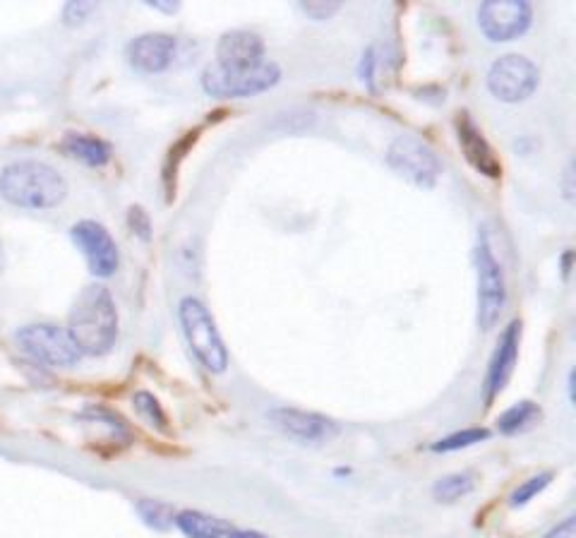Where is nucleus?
<instances>
[{"label": "nucleus", "mask_w": 576, "mask_h": 538, "mask_svg": "<svg viewBox=\"0 0 576 538\" xmlns=\"http://www.w3.org/2000/svg\"><path fill=\"white\" fill-rule=\"evenodd\" d=\"M456 137H459L461 152H464L466 161L473 166V169L488 178L500 176L502 173L500 159L495 157V152H492L488 140H485L483 133L478 130V125L471 121L468 113H461V116L456 118Z\"/></svg>", "instance_id": "15"}, {"label": "nucleus", "mask_w": 576, "mask_h": 538, "mask_svg": "<svg viewBox=\"0 0 576 538\" xmlns=\"http://www.w3.org/2000/svg\"><path fill=\"white\" fill-rule=\"evenodd\" d=\"M226 538H269L260 534V531H250V529H231Z\"/></svg>", "instance_id": "29"}, {"label": "nucleus", "mask_w": 576, "mask_h": 538, "mask_svg": "<svg viewBox=\"0 0 576 538\" xmlns=\"http://www.w3.org/2000/svg\"><path fill=\"white\" fill-rule=\"evenodd\" d=\"M569 267H572V253L564 255V277H569Z\"/></svg>", "instance_id": "31"}, {"label": "nucleus", "mask_w": 576, "mask_h": 538, "mask_svg": "<svg viewBox=\"0 0 576 538\" xmlns=\"http://www.w3.org/2000/svg\"><path fill=\"white\" fill-rule=\"evenodd\" d=\"M17 346L22 354L46 368H72L80 363V351L72 344L68 330L51 325V322H36L24 325L17 332Z\"/></svg>", "instance_id": "5"}, {"label": "nucleus", "mask_w": 576, "mask_h": 538, "mask_svg": "<svg viewBox=\"0 0 576 538\" xmlns=\"http://www.w3.org/2000/svg\"><path fill=\"white\" fill-rule=\"evenodd\" d=\"M132 404H135L137 414H140L144 421L149 423V426L161 430V433H166L168 430V418L164 414V409H161L159 399L154 397V394L149 392H135L132 394Z\"/></svg>", "instance_id": "21"}, {"label": "nucleus", "mask_w": 576, "mask_h": 538, "mask_svg": "<svg viewBox=\"0 0 576 538\" xmlns=\"http://www.w3.org/2000/svg\"><path fill=\"white\" fill-rule=\"evenodd\" d=\"M173 524L188 538H226L228 531H231V526L224 519L209 517V514L197 510L178 512Z\"/></svg>", "instance_id": "17"}, {"label": "nucleus", "mask_w": 576, "mask_h": 538, "mask_svg": "<svg viewBox=\"0 0 576 538\" xmlns=\"http://www.w3.org/2000/svg\"><path fill=\"white\" fill-rule=\"evenodd\" d=\"M387 164L418 188H435L442 173L435 149L416 135H396L387 149Z\"/></svg>", "instance_id": "6"}, {"label": "nucleus", "mask_w": 576, "mask_h": 538, "mask_svg": "<svg viewBox=\"0 0 576 538\" xmlns=\"http://www.w3.org/2000/svg\"><path fill=\"white\" fill-rule=\"evenodd\" d=\"M533 10L526 0H488L478 8L480 32L490 41H514L531 27Z\"/></svg>", "instance_id": "10"}, {"label": "nucleus", "mask_w": 576, "mask_h": 538, "mask_svg": "<svg viewBox=\"0 0 576 538\" xmlns=\"http://www.w3.org/2000/svg\"><path fill=\"white\" fill-rule=\"evenodd\" d=\"M82 416L89 418V421H94V423H104V426L111 430L116 438H125V440L130 438V430H128V426H125V421L118 414H113L111 409H104V406L92 404L82 411Z\"/></svg>", "instance_id": "23"}, {"label": "nucleus", "mask_w": 576, "mask_h": 538, "mask_svg": "<svg viewBox=\"0 0 576 538\" xmlns=\"http://www.w3.org/2000/svg\"><path fill=\"white\" fill-rule=\"evenodd\" d=\"M128 224L135 236H140L142 241H149L152 238V221H149L147 212L142 207H130L128 214Z\"/></svg>", "instance_id": "27"}, {"label": "nucleus", "mask_w": 576, "mask_h": 538, "mask_svg": "<svg viewBox=\"0 0 576 538\" xmlns=\"http://www.w3.org/2000/svg\"><path fill=\"white\" fill-rule=\"evenodd\" d=\"M519 342H521V322H509L507 330L502 332L500 344H497L495 354H492L488 375H485V402L500 394L507 387L509 378H512L516 356H519Z\"/></svg>", "instance_id": "14"}, {"label": "nucleus", "mask_w": 576, "mask_h": 538, "mask_svg": "<svg viewBox=\"0 0 576 538\" xmlns=\"http://www.w3.org/2000/svg\"><path fill=\"white\" fill-rule=\"evenodd\" d=\"M267 418L276 430L300 442H327L336 435L334 421H329L327 416L312 414V411L279 406V409L269 411Z\"/></svg>", "instance_id": "11"}, {"label": "nucleus", "mask_w": 576, "mask_h": 538, "mask_svg": "<svg viewBox=\"0 0 576 538\" xmlns=\"http://www.w3.org/2000/svg\"><path fill=\"white\" fill-rule=\"evenodd\" d=\"M137 514H140L142 522L154 531L171 529L173 522H176V512H173V507L161 500H140L137 502Z\"/></svg>", "instance_id": "19"}, {"label": "nucleus", "mask_w": 576, "mask_h": 538, "mask_svg": "<svg viewBox=\"0 0 576 538\" xmlns=\"http://www.w3.org/2000/svg\"><path fill=\"white\" fill-rule=\"evenodd\" d=\"M538 68L519 53L497 58L488 73V89L495 99L504 104H519L531 97L538 87Z\"/></svg>", "instance_id": "8"}, {"label": "nucleus", "mask_w": 576, "mask_h": 538, "mask_svg": "<svg viewBox=\"0 0 576 538\" xmlns=\"http://www.w3.org/2000/svg\"><path fill=\"white\" fill-rule=\"evenodd\" d=\"M149 5H152L154 10H164V13H176V10L180 8L178 3H173V5L171 3H149Z\"/></svg>", "instance_id": "30"}, {"label": "nucleus", "mask_w": 576, "mask_h": 538, "mask_svg": "<svg viewBox=\"0 0 576 538\" xmlns=\"http://www.w3.org/2000/svg\"><path fill=\"white\" fill-rule=\"evenodd\" d=\"M0 197L20 209H53L68 197V183L46 161L20 159L0 171Z\"/></svg>", "instance_id": "2"}, {"label": "nucleus", "mask_w": 576, "mask_h": 538, "mask_svg": "<svg viewBox=\"0 0 576 538\" xmlns=\"http://www.w3.org/2000/svg\"><path fill=\"white\" fill-rule=\"evenodd\" d=\"M65 330L80 356L108 354L118 339V310L111 291L101 284L84 286L72 303Z\"/></svg>", "instance_id": "1"}, {"label": "nucleus", "mask_w": 576, "mask_h": 538, "mask_svg": "<svg viewBox=\"0 0 576 538\" xmlns=\"http://www.w3.org/2000/svg\"><path fill=\"white\" fill-rule=\"evenodd\" d=\"M540 418V409L533 402H519L514 404L512 409H507L504 414L497 418V428H500V433L504 435H514L519 433V430H524L531 426V423H536Z\"/></svg>", "instance_id": "18"}, {"label": "nucleus", "mask_w": 576, "mask_h": 538, "mask_svg": "<svg viewBox=\"0 0 576 538\" xmlns=\"http://www.w3.org/2000/svg\"><path fill=\"white\" fill-rule=\"evenodd\" d=\"M96 8H99V5L92 3V0H70L63 8V22L68 27L84 25V22L89 20V15L96 13Z\"/></svg>", "instance_id": "25"}, {"label": "nucleus", "mask_w": 576, "mask_h": 538, "mask_svg": "<svg viewBox=\"0 0 576 538\" xmlns=\"http://www.w3.org/2000/svg\"><path fill=\"white\" fill-rule=\"evenodd\" d=\"M176 37L164 32H149L128 44V63L142 75H159L168 70L176 56Z\"/></svg>", "instance_id": "12"}, {"label": "nucleus", "mask_w": 576, "mask_h": 538, "mask_svg": "<svg viewBox=\"0 0 576 538\" xmlns=\"http://www.w3.org/2000/svg\"><path fill=\"white\" fill-rule=\"evenodd\" d=\"M478 325L483 332H490L502 318L507 303V284H504L502 265L492 255L488 236L483 233L478 243Z\"/></svg>", "instance_id": "7"}, {"label": "nucleus", "mask_w": 576, "mask_h": 538, "mask_svg": "<svg viewBox=\"0 0 576 538\" xmlns=\"http://www.w3.org/2000/svg\"><path fill=\"white\" fill-rule=\"evenodd\" d=\"M473 490V476L471 474H452L444 476L435 483L432 495L440 502H456Z\"/></svg>", "instance_id": "20"}, {"label": "nucleus", "mask_w": 576, "mask_h": 538, "mask_svg": "<svg viewBox=\"0 0 576 538\" xmlns=\"http://www.w3.org/2000/svg\"><path fill=\"white\" fill-rule=\"evenodd\" d=\"M545 538H576V519L567 517L562 524H557L555 529L548 531Z\"/></svg>", "instance_id": "28"}, {"label": "nucleus", "mask_w": 576, "mask_h": 538, "mask_svg": "<svg viewBox=\"0 0 576 538\" xmlns=\"http://www.w3.org/2000/svg\"><path fill=\"white\" fill-rule=\"evenodd\" d=\"M488 438H490V430H485V428H466V430H459V433L447 435V438L437 440L435 445H432V452L466 450V447L478 445V442H483V440H488Z\"/></svg>", "instance_id": "22"}, {"label": "nucleus", "mask_w": 576, "mask_h": 538, "mask_svg": "<svg viewBox=\"0 0 576 538\" xmlns=\"http://www.w3.org/2000/svg\"><path fill=\"white\" fill-rule=\"evenodd\" d=\"M60 149H63L65 157L82 161L84 166H92V169H101L111 161V147L96 135L68 133L60 142Z\"/></svg>", "instance_id": "16"}, {"label": "nucleus", "mask_w": 576, "mask_h": 538, "mask_svg": "<svg viewBox=\"0 0 576 538\" xmlns=\"http://www.w3.org/2000/svg\"><path fill=\"white\" fill-rule=\"evenodd\" d=\"M264 63V41L260 34L248 29L226 32L216 44V65L228 70L257 68Z\"/></svg>", "instance_id": "13"}, {"label": "nucleus", "mask_w": 576, "mask_h": 538, "mask_svg": "<svg viewBox=\"0 0 576 538\" xmlns=\"http://www.w3.org/2000/svg\"><path fill=\"white\" fill-rule=\"evenodd\" d=\"M281 68L276 63L264 61L257 68L245 70H228L221 65H209L202 73V89L209 97L219 99H245L255 94L267 92L274 85H279Z\"/></svg>", "instance_id": "4"}, {"label": "nucleus", "mask_w": 576, "mask_h": 538, "mask_svg": "<svg viewBox=\"0 0 576 538\" xmlns=\"http://www.w3.org/2000/svg\"><path fill=\"white\" fill-rule=\"evenodd\" d=\"M300 10L315 22L332 20V17L341 10V3H334V0H308V3H300Z\"/></svg>", "instance_id": "26"}, {"label": "nucleus", "mask_w": 576, "mask_h": 538, "mask_svg": "<svg viewBox=\"0 0 576 538\" xmlns=\"http://www.w3.org/2000/svg\"><path fill=\"white\" fill-rule=\"evenodd\" d=\"M180 330L188 339L190 351L209 373H224L228 366V351L221 339L216 322L200 298L185 296L178 303Z\"/></svg>", "instance_id": "3"}, {"label": "nucleus", "mask_w": 576, "mask_h": 538, "mask_svg": "<svg viewBox=\"0 0 576 538\" xmlns=\"http://www.w3.org/2000/svg\"><path fill=\"white\" fill-rule=\"evenodd\" d=\"M550 481H552L550 471H548V474H538V476L528 478V481H524L519 488L514 490V493H512V502H509V505H512V507H524V505H528V502L536 498L538 493H543V490L550 486Z\"/></svg>", "instance_id": "24"}, {"label": "nucleus", "mask_w": 576, "mask_h": 538, "mask_svg": "<svg viewBox=\"0 0 576 538\" xmlns=\"http://www.w3.org/2000/svg\"><path fill=\"white\" fill-rule=\"evenodd\" d=\"M70 236L77 248L82 250L89 272H92L94 277L108 279L116 274L120 265V253L116 241H113V236L108 233L104 224H99V221L94 219H82L72 226Z\"/></svg>", "instance_id": "9"}, {"label": "nucleus", "mask_w": 576, "mask_h": 538, "mask_svg": "<svg viewBox=\"0 0 576 538\" xmlns=\"http://www.w3.org/2000/svg\"><path fill=\"white\" fill-rule=\"evenodd\" d=\"M5 269V250H3V241H0V274H3Z\"/></svg>", "instance_id": "32"}]
</instances>
